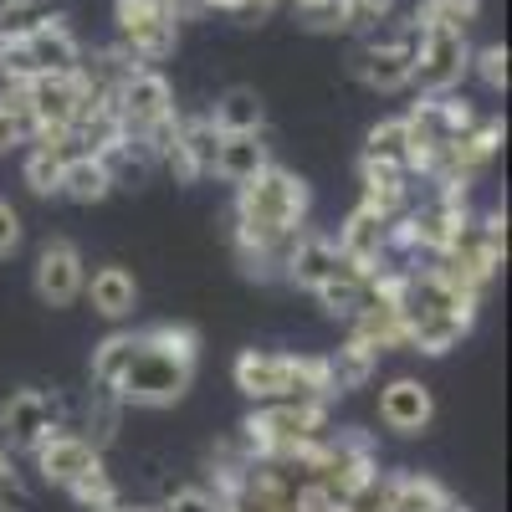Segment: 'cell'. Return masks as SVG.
<instances>
[{"label":"cell","mask_w":512,"mask_h":512,"mask_svg":"<svg viewBox=\"0 0 512 512\" xmlns=\"http://www.w3.org/2000/svg\"><path fill=\"white\" fill-rule=\"evenodd\" d=\"M47 21H62V0H0V36H26Z\"/></svg>","instance_id":"29"},{"label":"cell","mask_w":512,"mask_h":512,"mask_svg":"<svg viewBox=\"0 0 512 512\" xmlns=\"http://www.w3.org/2000/svg\"><path fill=\"white\" fill-rule=\"evenodd\" d=\"M159 512H236V507L221 492H210V487H175Z\"/></svg>","instance_id":"34"},{"label":"cell","mask_w":512,"mask_h":512,"mask_svg":"<svg viewBox=\"0 0 512 512\" xmlns=\"http://www.w3.org/2000/svg\"><path fill=\"white\" fill-rule=\"evenodd\" d=\"M57 195H67V200H77V205H98V200L113 195V175L103 169L98 154H72L67 169H62V190H57Z\"/></svg>","instance_id":"21"},{"label":"cell","mask_w":512,"mask_h":512,"mask_svg":"<svg viewBox=\"0 0 512 512\" xmlns=\"http://www.w3.org/2000/svg\"><path fill=\"white\" fill-rule=\"evenodd\" d=\"M379 369V349H369L364 338H344V349L328 354V374H333V395H349V390H364Z\"/></svg>","instance_id":"22"},{"label":"cell","mask_w":512,"mask_h":512,"mask_svg":"<svg viewBox=\"0 0 512 512\" xmlns=\"http://www.w3.org/2000/svg\"><path fill=\"white\" fill-rule=\"evenodd\" d=\"M139 354V333H108L103 344L93 349V384H103V390H118L123 369L134 364Z\"/></svg>","instance_id":"28"},{"label":"cell","mask_w":512,"mask_h":512,"mask_svg":"<svg viewBox=\"0 0 512 512\" xmlns=\"http://www.w3.org/2000/svg\"><path fill=\"white\" fill-rule=\"evenodd\" d=\"M477 123V108L456 98V93H420V103L405 113V134H410V180H425L431 159L456 144L466 128Z\"/></svg>","instance_id":"5"},{"label":"cell","mask_w":512,"mask_h":512,"mask_svg":"<svg viewBox=\"0 0 512 512\" xmlns=\"http://www.w3.org/2000/svg\"><path fill=\"white\" fill-rule=\"evenodd\" d=\"M308 185L282 164H267L262 175L236 185V210H231V236L236 256L251 277H282L297 236L308 231Z\"/></svg>","instance_id":"1"},{"label":"cell","mask_w":512,"mask_h":512,"mask_svg":"<svg viewBox=\"0 0 512 512\" xmlns=\"http://www.w3.org/2000/svg\"><path fill=\"white\" fill-rule=\"evenodd\" d=\"M277 6H282V0H236V6H231V16H236L241 26H256V21H267Z\"/></svg>","instance_id":"39"},{"label":"cell","mask_w":512,"mask_h":512,"mask_svg":"<svg viewBox=\"0 0 512 512\" xmlns=\"http://www.w3.org/2000/svg\"><path fill=\"white\" fill-rule=\"evenodd\" d=\"M210 123H216L221 134H262L267 108H262V98H256V88H226V93L216 98V113H210Z\"/></svg>","instance_id":"23"},{"label":"cell","mask_w":512,"mask_h":512,"mask_svg":"<svg viewBox=\"0 0 512 512\" xmlns=\"http://www.w3.org/2000/svg\"><path fill=\"white\" fill-rule=\"evenodd\" d=\"M118 420H123V400L113 395V390H103V384H98V390H93V400H88V425H82V441H88V446H108L113 436H118Z\"/></svg>","instance_id":"30"},{"label":"cell","mask_w":512,"mask_h":512,"mask_svg":"<svg viewBox=\"0 0 512 512\" xmlns=\"http://www.w3.org/2000/svg\"><path fill=\"white\" fill-rule=\"evenodd\" d=\"M272 159H267V144L262 134H221V154H216V175L226 185H246L251 175H262Z\"/></svg>","instance_id":"20"},{"label":"cell","mask_w":512,"mask_h":512,"mask_svg":"<svg viewBox=\"0 0 512 512\" xmlns=\"http://www.w3.org/2000/svg\"><path fill=\"white\" fill-rule=\"evenodd\" d=\"M415 57H420V26L400 21L390 36H374V41H364V47L354 52V72L374 93H400V88H410V77H415Z\"/></svg>","instance_id":"8"},{"label":"cell","mask_w":512,"mask_h":512,"mask_svg":"<svg viewBox=\"0 0 512 512\" xmlns=\"http://www.w3.org/2000/svg\"><path fill=\"white\" fill-rule=\"evenodd\" d=\"M349 267H354V262H344V251L333 246V236L303 231V236H297V246H292V256H287L282 277H287L292 287H303V292H318V287H328L333 277H344Z\"/></svg>","instance_id":"15"},{"label":"cell","mask_w":512,"mask_h":512,"mask_svg":"<svg viewBox=\"0 0 512 512\" xmlns=\"http://www.w3.org/2000/svg\"><path fill=\"white\" fill-rule=\"evenodd\" d=\"M466 72H472V47L461 31H420V57L410 77L420 93H456Z\"/></svg>","instance_id":"10"},{"label":"cell","mask_w":512,"mask_h":512,"mask_svg":"<svg viewBox=\"0 0 512 512\" xmlns=\"http://www.w3.org/2000/svg\"><path fill=\"white\" fill-rule=\"evenodd\" d=\"M67 497L77 502V507H88V512H103V507H118V482L103 472H88V477H77L72 487H67Z\"/></svg>","instance_id":"31"},{"label":"cell","mask_w":512,"mask_h":512,"mask_svg":"<svg viewBox=\"0 0 512 512\" xmlns=\"http://www.w3.org/2000/svg\"><path fill=\"white\" fill-rule=\"evenodd\" d=\"M113 21H118V47L139 67L164 62L180 41V21L164 11V0H113Z\"/></svg>","instance_id":"7"},{"label":"cell","mask_w":512,"mask_h":512,"mask_svg":"<svg viewBox=\"0 0 512 512\" xmlns=\"http://www.w3.org/2000/svg\"><path fill=\"white\" fill-rule=\"evenodd\" d=\"M72 154H82L72 139H62V144H31V154H26V185L36 195H57L62 190V169H67Z\"/></svg>","instance_id":"25"},{"label":"cell","mask_w":512,"mask_h":512,"mask_svg":"<svg viewBox=\"0 0 512 512\" xmlns=\"http://www.w3.org/2000/svg\"><path fill=\"white\" fill-rule=\"evenodd\" d=\"M16 144H26V128L16 123V113H11L6 103H0V154L16 149Z\"/></svg>","instance_id":"40"},{"label":"cell","mask_w":512,"mask_h":512,"mask_svg":"<svg viewBox=\"0 0 512 512\" xmlns=\"http://www.w3.org/2000/svg\"><path fill=\"white\" fill-rule=\"evenodd\" d=\"M477 292L456 287L431 262L400 272V313H405V349L451 354L477 323Z\"/></svg>","instance_id":"2"},{"label":"cell","mask_w":512,"mask_h":512,"mask_svg":"<svg viewBox=\"0 0 512 512\" xmlns=\"http://www.w3.org/2000/svg\"><path fill=\"white\" fill-rule=\"evenodd\" d=\"M436 512H472V507H461V502H451V497H446V502H441Z\"/></svg>","instance_id":"42"},{"label":"cell","mask_w":512,"mask_h":512,"mask_svg":"<svg viewBox=\"0 0 512 512\" xmlns=\"http://www.w3.org/2000/svg\"><path fill=\"white\" fill-rule=\"evenodd\" d=\"M82 282H88V267H82V251L72 241H47L36 256V297L47 308H67L82 297Z\"/></svg>","instance_id":"14"},{"label":"cell","mask_w":512,"mask_h":512,"mask_svg":"<svg viewBox=\"0 0 512 512\" xmlns=\"http://www.w3.org/2000/svg\"><path fill=\"white\" fill-rule=\"evenodd\" d=\"M390 11H395V0H349V26L374 31V26L390 21Z\"/></svg>","instance_id":"36"},{"label":"cell","mask_w":512,"mask_h":512,"mask_svg":"<svg viewBox=\"0 0 512 512\" xmlns=\"http://www.w3.org/2000/svg\"><path fill=\"white\" fill-rule=\"evenodd\" d=\"M236 390L256 405L272 400H338L333 395V374L328 359L318 354H267V349H246L236 359Z\"/></svg>","instance_id":"3"},{"label":"cell","mask_w":512,"mask_h":512,"mask_svg":"<svg viewBox=\"0 0 512 512\" xmlns=\"http://www.w3.org/2000/svg\"><path fill=\"white\" fill-rule=\"evenodd\" d=\"M390 226L395 221H384L379 210H369L364 200L349 210V221L338 226V251H344V262L364 267V272H379L384 267V256H390Z\"/></svg>","instance_id":"16"},{"label":"cell","mask_w":512,"mask_h":512,"mask_svg":"<svg viewBox=\"0 0 512 512\" xmlns=\"http://www.w3.org/2000/svg\"><path fill=\"white\" fill-rule=\"evenodd\" d=\"M472 72L482 77L487 93H507V47H502V41H492V47L472 52Z\"/></svg>","instance_id":"35"},{"label":"cell","mask_w":512,"mask_h":512,"mask_svg":"<svg viewBox=\"0 0 512 512\" xmlns=\"http://www.w3.org/2000/svg\"><path fill=\"white\" fill-rule=\"evenodd\" d=\"M359 180H364V205H369V210H379L384 221H400L405 210L415 205V200H410L415 180L405 175V169H395V164L359 159Z\"/></svg>","instance_id":"18"},{"label":"cell","mask_w":512,"mask_h":512,"mask_svg":"<svg viewBox=\"0 0 512 512\" xmlns=\"http://www.w3.org/2000/svg\"><path fill=\"white\" fill-rule=\"evenodd\" d=\"M0 431H6L11 446L31 451L36 441L62 431V400L47 395V390H16L6 405H0Z\"/></svg>","instance_id":"12"},{"label":"cell","mask_w":512,"mask_h":512,"mask_svg":"<svg viewBox=\"0 0 512 512\" xmlns=\"http://www.w3.org/2000/svg\"><path fill=\"white\" fill-rule=\"evenodd\" d=\"M477 16H482V0H420L415 6V26L420 31H472L477 26Z\"/></svg>","instance_id":"26"},{"label":"cell","mask_w":512,"mask_h":512,"mask_svg":"<svg viewBox=\"0 0 512 512\" xmlns=\"http://www.w3.org/2000/svg\"><path fill=\"white\" fill-rule=\"evenodd\" d=\"M379 420L390 425L395 436H420L425 425L436 420V400L420 379H390L379 390Z\"/></svg>","instance_id":"17"},{"label":"cell","mask_w":512,"mask_h":512,"mask_svg":"<svg viewBox=\"0 0 512 512\" xmlns=\"http://www.w3.org/2000/svg\"><path fill=\"white\" fill-rule=\"evenodd\" d=\"M164 11L175 16V21H190V16H205L210 11V0H164Z\"/></svg>","instance_id":"41"},{"label":"cell","mask_w":512,"mask_h":512,"mask_svg":"<svg viewBox=\"0 0 512 512\" xmlns=\"http://www.w3.org/2000/svg\"><path fill=\"white\" fill-rule=\"evenodd\" d=\"M144 338L154 349H164V354H180V359H200V333L195 328H185V323H154V328H144Z\"/></svg>","instance_id":"33"},{"label":"cell","mask_w":512,"mask_h":512,"mask_svg":"<svg viewBox=\"0 0 512 512\" xmlns=\"http://www.w3.org/2000/svg\"><path fill=\"white\" fill-rule=\"evenodd\" d=\"M113 108H118L123 134H128V139H144V134H154L164 118H175V88L164 82V72L139 67V72L118 88Z\"/></svg>","instance_id":"9"},{"label":"cell","mask_w":512,"mask_h":512,"mask_svg":"<svg viewBox=\"0 0 512 512\" xmlns=\"http://www.w3.org/2000/svg\"><path fill=\"white\" fill-rule=\"evenodd\" d=\"M441 502H446V487L436 477L390 472V502H384V512H436Z\"/></svg>","instance_id":"24"},{"label":"cell","mask_w":512,"mask_h":512,"mask_svg":"<svg viewBox=\"0 0 512 512\" xmlns=\"http://www.w3.org/2000/svg\"><path fill=\"white\" fill-rule=\"evenodd\" d=\"M190 379H195V364H190V359L154 349L149 338L139 333V354H134V364L123 369V379H118L113 395H118L123 405H149V410H159V405H175V400L190 390Z\"/></svg>","instance_id":"6"},{"label":"cell","mask_w":512,"mask_h":512,"mask_svg":"<svg viewBox=\"0 0 512 512\" xmlns=\"http://www.w3.org/2000/svg\"><path fill=\"white\" fill-rule=\"evenodd\" d=\"M323 436H328V400H272V405H256L241 425L251 461L303 456Z\"/></svg>","instance_id":"4"},{"label":"cell","mask_w":512,"mask_h":512,"mask_svg":"<svg viewBox=\"0 0 512 512\" xmlns=\"http://www.w3.org/2000/svg\"><path fill=\"white\" fill-rule=\"evenodd\" d=\"M82 292H88V303L103 313V318H128L134 313V303H139V282L128 277L123 267H98L88 282H82Z\"/></svg>","instance_id":"19"},{"label":"cell","mask_w":512,"mask_h":512,"mask_svg":"<svg viewBox=\"0 0 512 512\" xmlns=\"http://www.w3.org/2000/svg\"><path fill=\"white\" fill-rule=\"evenodd\" d=\"M231 6H236V0H210V11H226V16H231Z\"/></svg>","instance_id":"43"},{"label":"cell","mask_w":512,"mask_h":512,"mask_svg":"<svg viewBox=\"0 0 512 512\" xmlns=\"http://www.w3.org/2000/svg\"><path fill=\"white\" fill-rule=\"evenodd\" d=\"M359 159H374V164H395L410 175V134H405V118H379L369 134H364V154Z\"/></svg>","instance_id":"27"},{"label":"cell","mask_w":512,"mask_h":512,"mask_svg":"<svg viewBox=\"0 0 512 512\" xmlns=\"http://www.w3.org/2000/svg\"><path fill=\"white\" fill-rule=\"evenodd\" d=\"M31 456H36L41 482H52V487H62V492H67L77 477H88V472H98V466H103V451L88 446L77 431H52L47 441L31 446Z\"/></svg>","instance_id":"13"},{"label":"cell","mask_w":512,"mask_h":512,"mask_svg":"<svg viewBox=\"0 0 512 512\" xmlns=\"http://www.w3.org/2000/svg\"><path fill=\"white\" fill-rule=\"evenodd\" d=\"M6 502L26 507V492H21V477H16V466H11V456L0 451V507H6Z\"/></svg>","instance_id":"38"},{"label":"cell","mask_w":512,"mask_h":512,"mask_svg":"<svg viewBox=\"0 0 512 512\" xmlns=\"http://www.w3.org/2000/svg\"><path fill=\"white\" fill-rule=\"evenodd\" d=\"M308 31H349V0H292Z\"/></svg>","instance_id":"32"},{"label":"cell","mask_w":512,"mask_h":512,"mask_svg":"<svg viewBox=\"0 0 512 512\" xmlns=\"http://www.w3.org/2000/svg\"><path fill=\"white\" fill-rule=\"evenodd\" d=\"M216 154H221V128L210 118H180V134H175V144L159 154V164L180 185H195L205 175H216Z\"/></svg>","instance_id":"11"},{"label":"cell","mask_w":512,"mask_h":512,"mask_svg":"<svg viewBox=\"0 0 512 512\" xmlns=\"http://www.w3.org/2000/svg\"><path fill=\"white\" fill-rule=\"evenodd\" d=\"M21 246V216L11 200H0V256H11Z\"/></svg>","instance_id":"37"},{"label":"cell","mask_w":512,"mask_h":512,"mask_svg":"<svg viewBox=\"0 0 512 512\" xmlns=\"http://www.w3.org/2000/svg\"><path fill=\"white\" fill-rule=\"evenodd\" d=\"M103 512H159V507H103Z\"/></svg>","instance_id":"44"}]
</instances>
